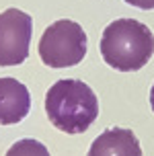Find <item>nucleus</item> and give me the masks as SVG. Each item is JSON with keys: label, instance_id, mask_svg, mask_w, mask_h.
I'll return each mask as SVG.
<instances>
[{"label": "nucleus", "instance_id": "1", "mask_svg": "<svg viewBox=\"0 0 154 156\" xmlns=\"http://www.w3.org/2000/svg\"><path fill=\"white\" fill-rule=\"evenodd\" d=\"M49 121L66 133H84L99 115V101L92 88L82 80H58L45 94Z\"/></svg>", "mask_w": 154, "mask_h": 156}, {"label": "nucleus", "instance_id": "2", "mask_svg": "<svg viewBox=\"0 0 154 156\" xmlns=\"http://www.w3.org/2000/svg\"><path fill=\"white\" fill-rule=\"evenodd\" d=\"M154 54V35L136 19H117L107 25L101 37L103 60L119 72L144 68Z\"/></svg>", "mask_w": 154, "mask_h": 156}, {"label": "nucleus", "instance_id": "3", "mask_svg": "<svg viewBox=\"0 0 154 156\" xmlns=\"http://www.w3.org/2000/svg\"><path fill=\"white\" fill-rule=\"evenodd\" d=\"M86 33L70 19L56 21L47 27L39 41V55L49 68H70L84 60L86 55Z\"/></svg>", "mask_w": 154, "mask_h": 156}, {"label": "nucleus", "instance_id": "4", "mask_svg": "<svg viewBox=\"0 0 154 156\" xmlns=\"http://www.w3.org/2000/svg\"><path fill=\"white\" fill-rule=\"evenodd\" d=\"M33 37V19L19 8L0 12V66H19L27 60Z\"/></svg>", "mask_w": 154, "mask_h": 156}, {"label": "nucleus", "instance_id": "5", "mask_svg": "<svg viewBox=\"0 0 154 156\" xmlns=\"http://www.w3.org/2000/svg\"><path fill=\"white\" fill-rule=\"evenodd\" d=\"M31 109V94L16 78H0V125L23 121Z\"/></svg>", "mask_w": 154, "mask_h": 156}, {"label": "nucleus", "instance_id": "6", "mask_svg": "<svg viewBox=\"0 0 154 156\" xmlns=\"http://www.w3.org/2000/svg\"><path fill=\"white\" fill-rule=\"evenodd\" d=\"M86 156H142V148L131 129L111 127L92 142Z\"/></svg>", "mask_w": 154, "mask_h": 156}, {"label": "nucleus", "instance_id": "7", "mask_svg": "<svg viewBox=\"0 0 154 156\" xmlns=\"http://www.w3.org/2000/svg\"><path fill=\"white\" fill-rule=\"evenodd\" d=\"M6 156H49V150L45 148V144L27 138V140L15 142L6 152Z\"/></svg>", "mask_w": 154, "mask_h": 156}, {"label": "nucleus", "instance_id": "8", "mask_svg": "<svg viewBox=\"0 0 154 156\" xmlns=\"http://www.w3.org/2000/svg\"><path fill=\"white\" fill-rule=\"evenodd\" d=\"M125 2L136 8H142V10H152L154 8V0H125Z\"/></svg>", "mask_w": 154, "mask_h": 156}, {"label": "nucleus", "instance_id": "9", "mask_svg": "<svg viewBox=\"0 0 154 156\" xmlns=\"http://www.w3.org/2000/svg\"><path fill=\"white\" fill-rule=\"evenodd\" d=\"M150 107H152V111H154V84H152V88H150Z\"/></svg>", "mask_w": 154, "mask_h": 156}]
</instances>
